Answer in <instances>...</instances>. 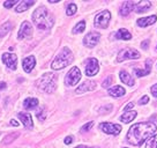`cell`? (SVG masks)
Returning a JSON list of instances; mask_svg holds the SVG:
<instances>
[{"mask_svg": "<svg viewBox=\"0 0 157 148\" xmlns=\"http://www.w3.org/2000/svg\"><path fill=\"white\" fill-rule=\"evenodd\" d=\"M112 84V76H108L106 79L103 81V84H102V86H103L104 88H106V87H109L110 84Z\"/></svg>", "mask_w": 157, "mask_h": 148, "instance_id": "cell-34", "label": "cell"}, {"mask_svg": "<svg viewBox=\"0 0 157 148\" xmlns=\"http://www.w3.org/2000/svg\"><path fill=\"white\" fill-rule=\"evenodd\" d=\"M111 19V14L109 10H102L99 14L96 15L95 18V27L96 28H101V29H105L108 28L109 22Z\"/></svg>", "mask_w": 157, "mask_h": 148, "instance_id": "cell-5", "label": "cell"}, {"mask_svg": "<svg viewBox=\"0 0 157 148\" xmlns=\"http://www.w3.org/2000/svg\"><path fill=\"white\" fill-rule=\"evenodd\" d=\"M37 105H38V99H27L23 102V107L27 110H31V109L36 108Z\"/></svg>", "mask_w": 157, "mask_h": 148, "instance_id": "cell-25", "label": "cell"}, {"mask_svg": "<svg viewBox=\"0 0 157 148\" xmlns=\"http://www.w3.org/2000/svg\"><path fill=\"white\" fill-rule=\"evenodd\" d=\"M23 69H25V72L27 73H30L33 68L35 67V65H36V59H35L34 56H29V57H27L23 59Z\"/></svg>", "mask_w": 157, "mask_h": 148, "instance_id": "cell-15", "label": "cell"}, {"mask_svg": "<svg viewBox=\"0 0 157 148\" xmlns=\"http://www.w3.org/2000/svg\"><path fill=\"white\" fill-rule=\"evenodd\" d=\"M93 125H94V122H89V123H87L86 125H83L82 127H81V132L83 133V132H88L90 128L93 127Z\"/></svg>", "mask_w": 157, "mask_h": 148, "instance_id": "cell-31", "label": "cell"}, {"mask_svg": "<svg viewBox=\"0 0 157 148\" xmlns=\"http://www.w3.org/2000/svg\"><path fill=\"white\" fill-rule=\"evenodd\" d=\"M99 128L103 131L104 133L113 134V135H118L121 132V126L117 125V124L112 123H102L99 124Z\"/></svg>", "mask_w": 157, "mask_h": 148, "instance_id": "cell-8", "label": "cell"}, {"mask_svg": "<svg viewBox=\"0 0 157 148\" xmlns=\"http://www.w3.org/2000/svg\"><path fill=\"white\" fill-rule=\"evenodd\" d=\"M108 93L110 96H113V97H120V96L125 95L126 90H125V88H123L121 86H114V87L109 89Z\"/></svg>", "mask_w": 157, "mask_h": 148, "instance_id": "cell-19", "label": "cell"}, {"mask_svg": "<svg viewBox=\"0 0 157 148\" xmlns=\"http://www.w3.org/2000/svg\"><path fill=\"white\" fill-rule=\"evenodd\" d=\"M148 44H149V41H144L142 44H141V45H142V49H144V50L147 49V45Z\"/></svg>", "mask_w": 157, "mask_h": 148, "instance_id": "cell-39", "label": "cell"}, {"mask_svg": "<svg viewBox=\"0 0 157 148\" xmlns=\"http://www.w3.org/2000/svg\"><path fill=\"white\" fill-rule=\"evenodd\" d=\"M98 69H99V65H98V60L96 58H90L87 61L86 65V74L88 76H94L98 73Z\"/></svg>", "mask_w": 157, "mask_h": 148, "instance_id": "cell-9", "label": "cell"}, {"mask_svg": "<svg viewBox=\"0 0 157 148\" xmlns=\"http://www.w3.org/2000/svg\"><path fill=\"white\" fill-rule=\"evenodd\" d=\"M116 37H117L118 40H125V41H128L132 38V35L129 34V31L127 29H125V28H121V29L118 30V33L116 34Z\"/></svg>", "mask_w": 157, "mask_h": 148, "instance_id": "cell-22", "label": "cell"}, {"mask_svg": "<svg viewBox=\"0 0 157 148\" xmlns=\"http://www.w3.org/2000/svg\"><path fill=\"white\" fill-rule=\"evenodd\" d=\"M120 79H121V81H123L124 84H128V86H133V84H134L133 78L126 72V71H121V72H120Z\"/></svg>", "mask_w": 157, "mask_h": 148, "instance_id": "cell-23", "label": "cell"}, {"mask_svg": "<svg viewBox=\"0 0 157 148\" xmlns=\"http://www.w3.org/2000/svg\"><path fill=\"white\" fill-rule=\"evenodd\" d=\"M35 4L34 0H25V1H21L19 4V6L16 7V12L17 13H21V12H25V10H27L28 8H29L30 6H33Z\"/></svg>", "mask_w": 157, "mask_h": 148, "instance_id": "cell-21", "label": "cell"}, {"mask_svg": "<svg viewBox=\"0 0 157 148\" xmlns=\"http://www.w3.org/2000/svg\"><path fill=\"white\" fill-rule=\"evenodd\" d=\"M33 21L37 28L42 30H49L54 23L53 16L46 7H38L33 14Z\"/></svg>", "mask_w": 157, "mask_h": 148, "instance_id": "cell-2", "label": "cell"}, {"mask_svg": "<svg viewBox=\"0 0 157 148\" xmlns=\"http://www.w3.org/2000/svg\"><path fill=\"white\" fill-rule=\"evenodd\" d=\"M137 58H140V52L139 51H136L135 49H132V48H126V49L121 50L118 53L117 61L121 63L126 59H137Z\"/></svg>", "mask_w": 157, "mask_h": 148, "instance_id": "cell-6", "label": "cell"}, {"mask_svg": "<svg viewBox=\"0 0 157 148\" xmlns=\"http://www.w3.org/2000/svg\"><path fill=\"white\" fill-rule=\"evenodd\" d=\"M136 111H126L125 114L121 116V122L124 123H129V122H132L133 119L136 117Z\"/></svg>", "mask_w": 157, "mask_h": 148, "instance_id": "cell-24", "label": "cell"}, {"mask_svg": "<svg viewBox=\"0 0 157 148\" xmlns=\"http://www.w3.org/2000/svg\"><path fill=\"white\" fill-rule=\"evenodd\" d=\"M156 130L157 126L150 122L134 124L128 131L127 141L132 143L133 146H140V145H142L146 139L150 138V135L155 133Z\"/></svg>", "mask_w": 157, "mask_h": 148, "instance_id": "cell-1", "label": "cell"}, {"mask_svg": "<svg viewBox=\"0 0 157 148\" xmlns=\"http://www.w3.org/2000/svg\"><path fill=\"white\" fill-rule=\"evenodd\" d=\"M134 10V2L133 1H125L121 6V10H120V14L123 16H127L132 10Z\"/></svg>", "mask_w": 157, "mask_h": 148, "instance_id": "cell-20", "label": "cell"}, {"mask_svg": "<svg viewBox=\"0 0 157 148\" xmlns=\"http://www.w3.org/2000/svg\"><path fill=\"white\" fill-rule=\"evenodd\" d=\"M80 79H81V72H80V69L76 66H74V67L71 68V71L66 75L65 84H67V86H75L80 81Z\"/></svg>", "mask_w": 157, "mask_h": 148, "instance_id": "cell-7", "label": "cell"}, {"mask_svg": "<svg viewBox=\"0 0 157 148\" xmlns=\"http://www.w3.org/2000/svg\"><path fill=\"white\" fill-rule=\"evenodd\" d=\"M151 64L152 61L150 59H147L146 60V68L144 69H140V68H134V73L136 76H144V75H147V74L150 73V71H151Z\"/></svg>", "mask_w": 157, "mask_h": 148, "instance_id": "cell-18", "label": "cell"}, {"mask_svg": "<svg viewBox=\"0 0 157 148\" xmlns=\"http://www.w3.org/2000/svg\"><path fill=\"white\" fill-rule=\"evenodd\" d=\"M10 28H12V23L8 22V21L6 23H4V25H1V27H0V37H4L10 30Z\"/></svg>", "mask_w": 157, "mask_h": 148, "instance_id": "cell-26", "label": "cell"}, {"mask_svg": "<svg viewBox=\"0 0 157 148\" xmlns=\"http://www.w3.org/2000/svg\"><path fill=\"white\" fill-rule=\"evenodd\" d=\"M4 88H6V84L5 82H0V90Z\"/></svg>", "mask_w": 157, "mask_h": 148, "instance_id": "cell-41", "label": "cell"}, {"mask_svg": "<svg viewBox=\"0 0 157 148\" xmlns=\"http://www.w3.org/2000/svg\"><path fill=\"white\" fill-rule=\"evenodd\" d=\"M99 38H101V35L98 33H95V31H91L89 33L83 40V43L88 48H94L95 45H97V43L99 42Z\"/></svg>", "mask_w": 157, "mask_h": 148, "instance_id": "cell-10", "label": "cell"}, {"mask_svg": "<svg viewBox=\"0 0 157 148\" xmlns=\"http://www.w3.org/2000/svg\"><path fill=\"white\" fill-rule=\"evenodd\" d=\"M16 4H17V0H10V1H6L5 4H4V6H5L6 8L10 10V8H12V7L14 5H16Z\"/></svg>", "mask_w": 157, "mask_h": 148, "instance_id": "cell-33", "label": "cell"}, {"mask_svg": "<svg viewBox=\"0 0 157 148\" xmlns=\"http://www.w3.org/2000/svg\"><path fill=\"white\" fill-rule=\"evenodd\" d=\"M73 142V137H67V138L65 139V143L66 145H69V143Z\"/></svg>", "mask_w": 157, "mask_h": 148, "instance_id": "cell-37", "label": "cell"}, {"mask_svg": "<svg viewBox=\"0 0 157 148\" xmlns=\"http://www.w3.org/2000/svg\"><path fill=\"white\" fill-rule=\"evenodd\" d=\"M96 89V84L95 81H86L81 84L80 87L76 88V94H82V93H87V92H93Z\"/></svg>", "mask_w": 157, "mask_h": 148, "instance_id": "cell-14", "label": "cell"}, {"mask_svg": "<svg viewBox=\"0 0 157 148\" xmlns=\"http://www.w3.org/2000/svg\"><path fill=\"white\" fill-rule=\"evenodd\" d=\"M133 107H134V104H133L132 102H131L129 104H127V107H126V108L124 109V110H125V111H128V110H129V109H132Z\"/></svg>", "mask_w": 157, "mask_h": 148, "instance_id": "cell-38", "label": "cell"}, {"mask_svg": "<svg viewBox=\"0 0 157 148\" xmlns=\"http://www.w3.org/2000/svg\"><path fill=\"white\" fill-rule=\"evenodd\" d=\"M150 92H151V94L154 95L155 97H157V84L152 86L151 89H150Z\"/></svg>", "mask_w": 157, "mask_h": 148, "instance_id": "cell-36", "label": "cell"}, {"mask_svg": "<svg viewBox=\"0 0 157 148\" xmlns=\"http://www.w3.org/2000/svg\"><path fill=\"white\" fill-rule=\"evenodd\" d=\"M0 134H1V133H0Z\"/></svg>", "mask_w": 157, "mask_h": 148, "instance_id": "cell-43", "label": "cell"}, {"mask_svg": "<svg viewBox=\"0 0 157 148\" xmlns=\"http://www.w3.org/2000/svg\"><path fill=\"white\" fill-rule=\"evenodd\" d=\"M148 101H149V97L146 95V96H143L142 99H140V101H139V104H147Z\"/></svg>", "mask_w": 157, "mask_h": 148, "instance_id": "cell-35", "label": "cell"}, {"mask_svg": "<svg viewBox=\"0 0 157 148\" xmlns=\"http://www.w3.org/2000/svg\"><path fill=\"white\" fill-rule=\"evenodd\" d=\"M156 21V15H151V16H148V18H141V19L137 20V25L141 27V28H144V27H148L150 25H154Z\"/></svg>", "mask_w": 157, "mask_h": 148, "instance_id": "cell-16", "label": "cell"}, {"mask_svg": "<svg viewBox=\"0 0 157 148\" xmlns=\"http://www.w3.org/2000/svg\"><path fill=\"white\" fill-rule=\"evenodd\" d=\"M19 137V133H13V134H10V135H8L7 138H6V140L4 141V143H10L12 142L13 140H14L15 138H17Z\"/></svg>", "mask_w": 157, "mask_h": 148, "instance_id": "cell-32", "label": "cell"}, {"mask_svg": "<svg viewBox=\"0 0 157 148\" xmlns=\"http://www.w3.org/2000/svg\"><path fill=\"white\" fill-rule=\"evenodd\" d=\"M31 34H33V27H31V25H30L28 21H25L21 25V28H20L19 34H17L19 40H23L25 37H29Z\"/></svg>", "mask_w": 157, "mask_h": 148, "instance_id": "cell-12", "label": "cell"}, {"mask_svg": "<svg viewBox=\"0 0 157 148\" xmlns=\"http://www.w3.org/2000/svg\"><path fill=\"white\" fill-rule=\"evenodd\" d=\"M84 29H86V22L84 21H80L73 29V33L74 34H80V33H83Z\"/></svg>", "mask_w": 157, "mask_h": 148, "instance_id": "cell-28", "label": "cell"}, {"mask_svg": "<svg viewBox=\"0 0 157 148\" xmlns=\"http://www.w3.org/2000/svg\"><path fill=\"white\" fill-rule=\"evenodd\" d=\"M10 125H13V126H19V123H17L16 120H14V119H12V120H10Z\"/></svg>", "mask_w": 157, "mask_h": 148, "instance_id": "cell-40", "label": "cell"}, {"mask_svg": "<svg viewBox=\"0 0 157 148\" xmlns=\"http://www.w3.org/2000/svg\"><path fill=\"white\" fill-rule=\"evenodd\" d=\"M76 10H78V7H76L75 4H69V5L67 6L66 14L68 15V16H72V15H74L75 13H76Z\"/></svg>", "mask_w": 157, "mask_h": 148, "instance_id": "cell-29", "label": "cell"}, {"mask_svg": "<svg viewBox=\"0 0 157 148\" xmlns=\"http://www.w3.org/2000/svg\"><path fill=\"white\" fill-rule=\"evenodd\" d=\"M17 117L22 122V124L25 125V128L30 130V128L34 127V123H33V118H31V115L30 114H28V112H19Z\"/></svg>", "mask_w": 157, "mask_h": 148, "instance_id": "cell-13", "label": "cell"}, {"mask_svg": "<svg viewBox=\"0 0 157 148\" xmlns=\"http://www.w3.org/2000/svg\"><path fill=\"white\" fill-rule=\"evenodd\" d=\"M150 7H151V2H150V1L142 0V1L137 2L136 5L134 6V10H135L136 13H144V12H147Z\"/></svg>", "mask_w": 157, "mask_h": 148, "instance_id": "cell-17", "label": "cell"}, {"mask_svg": "<svg viewBox=\"0 0 157 148\" xmlns=\"http://www.w3.org/2000/svg\"><path fill=\"white\" fill-rule=\"evenodd\" d=\"M36 116H37V118H38L39 120H44V119H45V111H44V109H43V108L39 109L38 111L36 112Z\"/></svg>", "mask_w": 157, "mask_h": 148, "instance_id": "cell-30", "label": "cell"}, {"mask_svg": "<svg viewBox=\"0 0 157 148\" xmlns=\"http://www.w3.org/2000/svg\"><path fill=\"white\" fill-rule=\"evenodd\" d=\"M146 148H157V134L148 139L147 143H146Z\"/></svg>", "mask_w": 157, "mask_h": 148, "instance_id": "cell-27", "label": "cell"}, {"mask_svg": "<svg viewBox=\"0 0 157 148\" xmlns=\"http://www.w3.org/2000/svg\"><path fill=\"white\" fill-rule=\"evenodd\" d=\"M37 86L45 93H53L57 88V75L53 73L43 74L37 81Z\"/></svg>", "mask_w": 157, "mask_h": 148, "instance_id": "cell-4", "label": "cell"}, {"mask_svg": "<svg viewBox=\"0 0 157 148\" xmlns=\"http://www.w3.org/2000/svg\"><path fill=\"white\" fill-rule=\"evenodd\" d=\"M74 57H73V53H72V51L67 48V46H65L64 49L61 50V52L56 57V59L52 61V65H51V67L52 69H63L65 68L66 66H68L72 61H73Z\"/></svg>", "mask_w": 157, "mask_h": 148, "instance_id": "cell-3", "label": "cell"}, {"mask_svg": "<svg viewBox=\"0 0 157 148\" xmlns=\"http://www.w3.org/2000/svg\"><path fill=\"white\" fill-rule=\"evenodd\" d=\"M75 148H91V147H87V146H82V145H81V146H76Z\"/></svg>", "mask_w": 157, "mask_h": 148, "instance_id": "cell-42", "label": "cell"}, {"mask_svg": "<svg viewBox=\"0 0 157 148\" xmlns=\"http://www.w3.org/2000/svg\"><path fill=\"white\" fill-rule=\"evenodd\" d=\"M2 61L4 64L10 69H16L17 66V57L13 53H4L2 54Z\"/></svg>", "mask_w": 157, "mask_h": 148, "instance_id": "cell-11", "label": "cell"}]
</instances>
